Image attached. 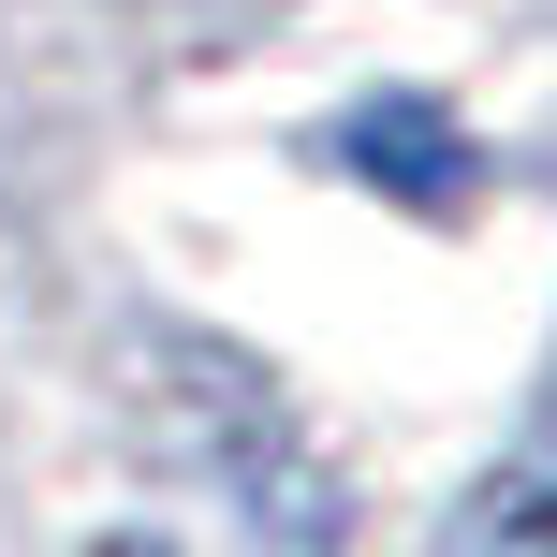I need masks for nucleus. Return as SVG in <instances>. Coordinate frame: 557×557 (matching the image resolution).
Segmentation results:
<instances>
[{
    "mask_svg": "<svg viewBox=\"0 0 557 557\" xmlns=\"http://www.w3.org/2000/svg\"><path fill=\"white\" fill-rule=\"evenodd\" d=\"M323 162H337V176H367L382 206H411V221H455V206L484 191L470 117H455V103H425V88H367V103L323 133Z\"/></svg>",
    "mask_w": 557,
    "mask_h": 557,
    "instance_id": "obj_1",
    "label": "nucleus"
},
{
    "mask_svg": "<svg viewBox=\"0 0 557 557\" xmlns=\"http://www.w3.org/2000/svg\"><path fill=\"white\" fill-rule=\"evenodd\" d=\"M441 557H557V382H543V411H529V441L499 455V470L455 499V529Z\"/></svg>",
    "mask_w": 557,
    "mask_h": 557,
    "instance_id": "obj_2",
    "label": "nucleus"
},
{
    "mask_svg": "<svg viewBox=\"0 0 557 557\" xmlns=\"http://www.w3.org/2000/svg\"><path fill=\"white\" fill-rule=\"evenodd\" d=\"M88 557H162V543H88Z\"/></svg>",
    "mask_w": 557,
    "mask_h": 557,
    "instance_id": "obj_3",
    "label": "nucleus"
}]
</instances>
